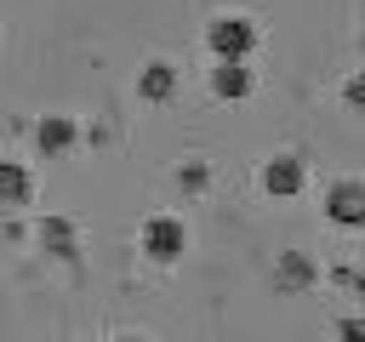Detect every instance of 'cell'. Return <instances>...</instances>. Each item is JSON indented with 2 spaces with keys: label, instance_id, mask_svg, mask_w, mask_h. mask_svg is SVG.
<instances>
[{
  "label": "cell",
  "instance_id": "cell-6",
  "mask_svg": "<svg viewBox=\"0 0 365 342\" xmlns=\"http://www.w3.org/2000/svg\"><path fill=\"white\" fill-rule=\"evenodd\" d=\"M177 80H182V74H177L171 57H148V63L137 68V97H143V103H171V97H177Z\"/></svg>",
  "mask_w": 365,
  "mask_h": 342
},
{
  "label": "cell",
  "instance_id": "cell-4",
  "mask_svg": "<svg viewBox=\"0 0 365 342\" xmlns=\"http://www.w3.org/2000/svg\"><path fill=\"white\" fill-rule=\"evenodd\" d=\"M319 211L331 228H365V177H331L319 188Z\"/></svg>",
  "mask_w": 365,
  "mask_h": 342
},
{
  "label": "cell",
  "instance_id": "cell-14",
  "mask_svg": "<svg viewBox=\"0 0 365 342\" xmlns=\"http://www.w3.org/2000/svg\"><path fill=\"white\" fill-rule=\"evenodd\" d=\"M108 342H148L143 331H120V336H108Z\"/></svg>",
  "mask_w": 365,
  "mask_h": 342
},
{
  "label": "cell",
  "instance_id": "cell-5",
  "mask_svg": "<svg viewBox=\"0 0 365 342\" xmlns=\"http://www.w3.org/2000/svg\"><path fill=\"white\" fill-rule=\"evenodd\" d=\"M205 86H211L217 103H245V97L257 91V68H251V63H211Z\"/></svg>",
  "mask_w": 365,
  "mask_h": 342
},
{
  "label": "cell",
  "instance_id": "cell-10",
  "mask_svg": "<svg viewBox=\"0 0 365 342\" xmlns=\"http://www.w3.org/2000/svg\"><path fill=\"white\" fill-rule=\"evenodd\" d=\"M336 97H342L354 114H365V68H348V74H342V86H336Z\"/></svg>",
  "mask_w": 365,
  "mask_h": 342
},
{
  "label": "cell",
  "instance_id": "cell-7",
  "mask_svg": "<svg viewBox=\"0 0 365 342\" xmlns=\"http://www.w3.org/2000/svg\"><path fill=\"white\" fill-rule=\"evenodd\" d=\"M74 142H80V125H74V114H46V120L34 125V148H40L46 160H63Z\"/></svg>",
  "mask_w": 365,
  "mask_h": 342
},
{
  "label": "cell",
  "instance_id": "cell-2",
  "mask_svg": "<svg viewBox=\"0 0 365 342\" xmlns=\"http://www.w3.org/2000/svg\"><path fill=\"white\" fill-rule=\"evenodd\" d=\"M137 251H143L154 268L182 262V251H188V222H182L177 211H154V217H143V228H137Z\"/></svg>",
  "mask_w": 365,
  "mask_h": 342
},
{
  "label": "cell",
  "instance_id": "cell-13",
  "mask_svg": "<svg viewBox=\"0 0 365 342\" xmlns=\"http://www.w3.org/2000/svg\"><path fill=\"white\" fill-rule=\"evenodd\" d=\"M279 274H285V279H291V285H297V279H308V274H314V268H308V262H302V256H297V251H291V256H285V268H279Z\"/></svg>",
  "mask_w": 365,
  "mask_h": 342
},
{
  "label": "cell",
  "instance_id": "cell-15",
  "mask_svg": "<svg viewBox=\"0 0 365 342\" xmlns=\"http://www.w3.org/2000/svg\"><path fill=\"white\" fill-rule=\"evenodd\" d=\"M359 17H365V11H359Z\"/></svg>",
  "mask_w": 365,
  "mask_h": 342
},
{
  "label": "cell",
  "instance_id": "cell-3",
  "mask_svg": "<svg viewBox=\"0 0 365 342\" xmlns=\"http://www.w3.org/2000/svg\"><path fill=\"white\" fill-rule=\"evenodd\" d=\"M257 188H262L268 200H297V194L308 188V160H302L297 148L268 154V160L257 165Z\"/></svg>",
  "mask_w": 365,
  "mask_h": 342
},
{
  "label": "cell",
  "instance_id": "cell-9",
  "mask_svg": "<svg viewBox=\"0 0 365 342\" xmlns=\"http://www.w3.org/2000/svg\"><path fill=\"white\" fill-rule=\"evenodd\" d=\"M40 245L51 256H74V222L68 217H40Z\"/></svg>",
  "mask_w": 365,
  "mask_h": 342
},
{
  "label": "cell",
  "instance_id": "cell-1",
  "mask_svg": "<svg viewBox=\"0 0 365 342\" xmlns=\"http://www.w3.org/2000/svg\"><path fill=\"white\" fill-rule=\"evenodd\" d=\"M257 46H262V28H257L251 11H211V23H205L211 63H251Z\"/></svg>",
  "mask_w": 365,
  "mask_h": 342
},
{
  "label": "cell",
  "instance_id": "cell-11",
  "mask_svg": "<svg viewBox=\"0 0 365 342\" xmlns=\"http://www.w3.org/2000/svg\"><path fill=\"white\" fill-rule=\"evenodd\" d=\"M336 342H365V314H348V319H336Z\"/></svg>",
  "mask_w": 365,
  "mask_h": 342
},
{
  "label": "cell",
  "instance_id": "cell-12",
  "mask_svg": "<svg viewBox=\"0 0 365 342\" xmlns=\"http://www.w3.org/2000/svg\"><path fill=\"white\" fill-rule=\"evenodd\" d=\"M205 177H211L205 165H182V171H177V182H182V188H205Z\"/></svg>",
  "mask_w": 365,
  "mask_h": 342
},
{
  "label": "cell",
  "instance_id": "cell-8",
  "mask_svg": "<svg viewBox=\"0 0 365 342\" xmlns=\"http://www.w3.org/2000/svg\"><path fill=\"white\" fill-rule=\"evenodd\" d=\"M29 200H34V171L23 160H0V217L23 211Z\"/></svg>",
  "mask_w": 365,
  "mask_h": 342
}]
</instances>
